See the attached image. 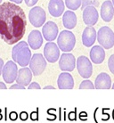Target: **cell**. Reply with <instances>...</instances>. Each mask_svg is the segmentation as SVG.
<instances>
[{"label": "cell", "mask_w": 114, "mask_h": 123, "mask_svg": "<svg viewBox=\"0 0 114 123\" xmlns=\"http://www.w3.org/2000/svg\"><path fill=\"white\" fill-rule=\"evenodd\" d=\"M27 18L21 6L12 2L0 5V37L8 45L19 42L26 31Z\"/></svg>", "instance_id": "obj_1"}, {"label": "cell", "mask_w": 114, "mask_h": 123, "mask_svg": "<svg viewBox=\"0 0 114 123\" xmlns=\"http://www.w3.org/2000/svg\"><path fill=\"white\" fill-rule=\"evenodd\" d=\"M12 61L17 62L22 67L28 66L32 58L29 44L25 41H22L15 45L12 49Z\"/></svg>", "instance_id": "obj_2"}, {"label": "cell", "mask_w": 114, "mask_h": 123, "mask_svg": "<svg viewBox=\"0 0 114 123\" xmlns=\"http://www.w3.org/2000/svg\"><path fill=\"white\" fill-rule=\"evenodd\" d=\"M57 45L62 52H71L76 45L75 35L70 31H62L57 37Z\"/></svg>", "instance_id": "obj_3"}, {"label": "cell", "mask_w": 114, "mask_h": 123, "mask_svg": "<svg viewBox=\"0 0 114 123\" xmlns=\"http://www.w3.org/2000/svg\"><path fill=\"white\" fill-rule=\"evenodd\" d=\"M97 40L104 49H111L114 46V32L110 27L103 26L97 32Z\"/></svg>", "instance_id": "obj_4"}, {"label": "cell", "mask_w": 114, "mask_h": 123, "mask_svg": "<svg viewBox=\"0 0 114 123\" xmlns=\"http://www.w3.org/2000/svg\"><path fill=\"white\" fill-rule=\"evenodd\" d=\"M29 20L30 22L36 28H39L43 26L46 20V12L40 6H34L29 12Z\"/></svg>", "instance_id": "obj_5"}, {"label": "cell", "mask_w": 114, "mask_h": 123, "mask_svg": "<svg viewBox=\"0 0 114 123\" xmlns=\"http://www.w3.org/2000/svg\"><path fill=\"white\" fill-rule=\"evenodd\" d=\"M46 67V60L45 56L41 54H35L32 55V58L30 62V69L31 70L33 75L39 76L43 73Z\"/></svg>", "instance_id": "obj_6"}, {"label": "cell", "mask_w": 114, "mask_h": 123, "mask_svg": "<svg viewBox=\"0 0 114 123\" xmlns=\"http://www.w3.org/2000/svg\"><path fill=\"white\" fill-rule=\"evenodd\" d=\"M77 69L79 75L84 79H88L92 76V62L86 56L81 55L77 59Z\"/></svg>", "instance_id": "obj_7"}, {"label": "cell", "mask_w": 114, "mask_h": 123, "mask_svg": "<svg viewBox=\"0 0 114 123\" xmlns=\"http://www.w3.org/2000/svg\"><path fill=\"white\" fill-rule=\"evenodd\" d=\"M18 67L16 65L15 62L8 61L3 68L2 76L5 82L7 84H12L14 80H16L18 76Z\"/></svg>", "instance_id": "obj_8"}, {"label": "cell", "mask_w": 114, "mask_h": 123, "mask_svg": "<svg viewBox=\"0 0 114 123\" xmlns=\"http://www.w3.org/2000/svg\"><path fill=\"white\" fill-rule=\"evenodd\" d=\"M44 56L50 63H54L60 59V48L57 44L54 42H47L44 47Z\"/></svg>", "instance_id": "obj_9"}, {"label": "cell", "mask_w": 114, "mask_h": 123, "mask_svg": "<svg viewBox=\"0 0 114 123\" xmlns=\"http://www.w3.org/2000/svg\"><path fill=\"white\" fill-rule=\"evenodd\" d=\"M77 66V61L75 56L71 53H63L59 59V67L62 71H74L75 67Z\"/></svg>", "instance_id": "obj_10"}, {"label": "cell", "mask_w": 114, "mask_h": 123, "mask_svg": "<svg viewBox=\"0 0 114 123\" xmlns=\"http://www.w3.org/2000/svg\"><path fill=\"white\" fill-rule=\"evenodd\" d=\"M58 32V26L55 22H52V21H49L46 23H45L43 29H42V35H43L44 38L48 42H52L55 38H57Z\"/></svg>", "instance_id": "obj_11"}, {"label": "cell", "mask_w": 114, "mask_h": 123, "mask_svg": "<svg viewBox=\"0 0 114 123\" xmlns=\"http://www.w3.org/2000/svg\"><path fill=\"white\" fill-rule=\"evenodd\" d=\"M99 14L96 6H86L83 10V21L87 26H94L98 22Z\"/></svg>", "instance_id": "obj_12"}, {"label": "cell", "mask_w": 114, "mask_h": 123, "mask_svg": "<svg viewBox=\"0 0 114 123\" xmlns=\"http://www.w3.org/2000/svg\"><path fill=\"white\" fill-rule=\"evenodd\" d=\"M57 85L60 89H72L74 87V80L71 73L63 71L59 75Z\"/></svg>", "instance_id": "obj_13"}, {"label": "cell", "mask_w": 114, "mask_h": 123, "mask_svg": "<svg viewBox=\"0 0 114 123\" xmlns=\"http://www.w3.org/2000/svg\"><path fill=\"white\" fill-rule=\"evenodd\" d=\"M97 33L94 27L87 26L82 33V43L86 47L92 46L96 40Z\"/></svg>", "instance_id": "obj_14"}, {"label": "cell", "mask_w": 114, "mask_h": 123, "mask_svg": "<svg viewBox=\"0 0 114 123\" xmlns=\"http://www.w3.org/2000/svg\"><path fill=\"white\" fill-rule=\"evenodd\" d=\"M114 16V6L111 0H106L101 6V17L106 22H110Z\"/></svg>", "instance_id": "obj_15"}, {"label": "cell", "mask_w": 114, "mask_h": 123, "mask_svg": "<svg viewBox=\"0 0 114 123\" xmlns=\"http://www.w3.org/2000/svg\"><path fill=\"white\" fill-rule=\"evenodd\" d=\"M48 11L53 17H60L64 12V2L62 0H50Z\"/></svg>", "instance_id": "obj_16"}, {"label": "cell", "mask_w": 114, "mask_h": 123, "mask_svg": "<svg viewBox=\"0 0 114 123\" xmlns=\"http://www.w3.org/2000/svg\"><path fill=\"white\" fill-rule=\"evenodd\" d=\"M43 35L39 31H31L28 37V43L31 49H39L41 46L43 45Z\"/></svg>", "instance_id": "obj_17"}, {"label": "cell", "mask_w": 114, "mask_h": 123, "mask_svg": "<svg viewBox=\"0 0 114 123\" xmlns=\"http://www.w3.org/2000/svg\"><path fill=\"white\" fill-rule=\"evenodd\" d=\"M90 59L96 64H101L105 59V51L102 46H94L90 50Z\"/></svg>", "instance_id": "obj_18"}, {"label": "cell", "mask_w": 114, "mask_h": 123, "mask_svg": "<svg viewBox=\"0 0 114 123\" xmlns=\"http://www.w3.org/2000/svg\"><path fill=\"white\" fill-rule=\"evenodd\" d=\"M32 71L30 69L27 67H23L20 69L18 71V76L16 79L17 84L22 85V86H29L32 80Z\"/></svg>", "instance_id": "obj_19"}, {"label": "cell", "mask_w": 114, "mask_h": 123, "mask_svg": "<svg viewBox=\"0 0 114 123\" xmlns=\"http://www.w3.org/2000/svg\"><path fill=\"white\" fill-rule=\"evenodd\" d=\"M95 86L96 89H110L112 86L110 75L105 72L99 74L95 81Z\"/></svg>", "instance_id": "obj_20"}, {"label": "cell", "mask_w": 114, "mask_h": 123, "mask_svg": "<svg viewBox=\"0 0 114 123\" xmlns=\"http://www.w3.org/2000/svg\"><path fill=\"white\" fill-rule=\"evenodd\" d=\"M62 24L64 28L68 30H72L76 27L77 25V16L74 12L71 10L64 12V14L62 16Z\"/></svg>", "instance_id": "obj_21"}, {"label": "cell", "mask_w": 114, "mask_h": 123, "mask_svg": "<svg viewBox=\"0 0 114 123\" xmlns=\"http://www.w3.org/2000/svg\"><path fill=\"white\" fill-rule=\"evenodd\" d=\"M65 5L67 8L71 11L78 10L82 6V0H65Z\"/></svg>", "instance_id": "obj_22"}, {"label": "cell", "mask_w": 114, "mask_h": 123, "mask_svg": "<svg viewBox=\"0 0 114 123\" xmlns=\"http://www.w3.org/2000/svg\"><path fill=\"white\" fill-rule=\"evenodd\" d=\"M96 86L93 84L92 81L88 80H83L79 85V89H95Z\"/></svg>", "instance_id": "obj_23"}, {"label": "cell", "mask_w": 114, "mask_h": 123, "mask_svg": "<svg viewBox=\"0 0 114 123\" xmlns=\"http://www.w3.org/2000/svg\"><path fill=\"white\" fill-rule=\"evenodd\" d=\"M99 6V0H82V6H81V9H85L86 6Z\"/></svg>", "instance_id": "obj_24"}, {"label": "cell", "mask_w": 114, "mask_h": 123, "mask_svg": "<svg viewBox=\"0 0 114 123\" xmlns=\"http://www.w3.org/2000/svg\"><path fill=\"white\" fill-rule=\"evenodd\" d=\"M108 67L112 74H114V54L109 57L108 60Z\"/></svg>", "instance_id": "obj_25"}, {"label": "cell", "mask_w": 114, "mask_h": 123, "mask_svg": "<svg viewBox=\"0 0 114 123\" xmlns=\"http://www.w3.org/2000/svg\"><path fill=\"white\" fill-rule=\"evenodd\" d=\"M68 118H69V120H71V121H74V120H77V109H76V108H75L74 111H71V112L68 114Z\"/></svg>", "instance_id": "obj_26"}, {"label": "cell", "mask_w": 114, "mask_h": 123, "mask_svg": "<svg viewBox=\"0 0 114 123\" xmlns=\"http://www.w3.org/2000/svg\"><path fill=\"white\" fill-rule=\"evenodd\" d=\"M30 119L33 121H37L38 120V109H37L36 111H32L30 113Z\"/></svg>", "instance_id": "obj_27"}, {"label": "cell", "mask_w": 114, "mask_h": 123, "mask_svg": "<svg viewBox=\"0 0 114 123\" xmlns=\"http://www.w3.org/2000/svg\"><path fill=\"white\" fill-rule=\"evenodd\" d=\"M41 87H40L39 84L37 83V82H32L29 85V89H40Z\"/></svg>", "instance_id": "obj_28"}, {"label": "cell", "mask_w": 114, "mask_h": 123, "mask_svg": "<svg viewBox=\"0 0 114 123\" xmlns=\"http://www.w3.org/2000/svg\"><path fill=\"white\" fill-rule=\"evenodd\" d=\"M106 110H107V108H105V109H102V120H103V121H107V120H109V119H110V114L109 113H106L105 111H106Z\"/></svg>", "instance_id": "obj_29"}, {"label": "cell", "mask_w": 114, "mask_h": 123, "mask_svg": "<svg viewBox=\"0 0 114 123\" xmlns=\"http://www.w3.org/2000/svg\"><path fill=\"white\" fill-rule=\"evenodd\" d=\"M29 118V114L26 112V111H22L21 113H20V119L22 121H25V120H27Z\"/></svg>", "instance_id": "obj_30"}, {"label": "cell", "mask_w": 114, "mask_h": 123, "mask_svg": "<svg viewBox=\"0 0 114 123\" xmlns=\"http://www.w3.org/2000/svg\"><path fill=\"white\" fill-rule=\"evenodd\" d=\"M9 119L11 120H12V121H14V120H17V119H18V114H17V112H16V111H12V112H10Z\"/></svg>", "instance_id": "obj_31"}, {"label": "cell", "mask_w": 114, "mask_h": 123, "mask_svg": "<svg viewBox=\"0 0 114 123\" xmlns=\"http://www.w3.org/2000/svg\"><path fill=\"white\" fill-rule=\"evenodd\" d=\"M37 1L38 0H24L26 6H34L37 3Z\"/></svg>", "instance_id": "obj_32"}, {"label": "cell", "mask_w": 114, "mask_h": 123, "mask_svg": "<svg viewBox=\"0 0 114 123\" xmlns=\"http://www.w3.org/2000/svg\"><path fill=\"white\" fill-rule=\"evenodd\" d=\"M78 117H79L80 120H83V121H86L87 120V113H86V111H81L78 115Z\"/></svg>", "instance_id": "obj_33"}, {"label": "cell", "mask_w": 114, "mask_h": 123, "mask_svg": "<svg viewBox=\"0 0 114 123\" xmlns=\"http://www.w3.org/2000/svg\"><path fill=\"white\" fill-rule=\"evenodd\" d=\"M10 89H25V86L20 84H15L10 86Z\"/></svg>", "instance_id": "obj_34"}, {"label": "cell", "mask_w": 114, "mask_h": 123, "mask_svg": "<svg viewBox=\"0 0 114 123\" xmlns=\"http://www.w3.org/2000/svg\"><path fill=\"white\" fill-rule=\"evenodd\" d=\"M4 61H3V59H1L0 58V75L2 74V72H3V68H4Z\"/></svg>", "instance_id": "obj_35"}, {"label": "cell", "mask_w": 114, "mask_h": 123, "mask_svg": "<svg viewBox=\"0 0 114 123\" xmlns=\"http://www.w3.org/2000/svg\"><path fill=\"white\" fill-rule=\"evenodd\" d=\"M7 87H6V84L4 83V82H0V89H6Z\"/></svg>", "instance_id": "obj_36"}, {"label": "cell", "mask_w": 114, "mask_h": 123, "mask_svg": "<svg viewBox=\"0 0 114 123\" xmlns=\"http://www.w3.org/2000/svg\"><path fill=\"white\" fill-rule=\"evenodd\" d=\"M9 1H11V2H12V3L14 4H21L22 3L23 0H9Z\"/></svg>", "instance_id": "obj_37"}, {"label": "cell", "mask_w": 114, "mask_h": 123, "mask_svg": "<svg viewBox=\"0 0 114 123\" xmlns=\"http://www.w3.org/2000/svg\"><path fill=\"white\" fill-rule=\"evenodd\" d=\"M44 89H54V87L53 86H46L44 87Z\"/></svg>", "instance_id": "obj_38"}, {"label": "cell", "mask_w": 114, "mask_h": 123, "mask_svg": "<svg viewBox=\"0 0 114 123\" xmlns=\"http://www.w3.org/2000/svg\"><path fill=\"white\" fill-rule=\"evenodd\" d=\"M3 119V113H2V111H1V109H0V120Z\"/></svg>", "instance_id": "obj_39"}, {"label": "cell", "mask_w": 114, "mask_h": 123, "mask_svg": "<svg viewBox=\"0 0 114 123\" xmlns=\"http://www.w3.org/2000/svg\"><path fill=\"white\" fill-rule=\"evenodd\" d=\"M112 118H113V120H114V110L112 111Z\"/></svg>", "instance_id": "obj_40"}, {"label": "cell", "mask_w": 114, "mask_h": 123, "mask_svg": "<svg viewBox=\"0 0 114 123\" xmlns=\"http://www.w3.org/2000/svg\"><path fill=\"white\" fill-rule=\"evenodd\" d=\"M111 88H112V89H114V83H113V85H112V86H111Z\"/></svg>", "instance_id": "obj_41"}, {"label": "cell", "mask_w": 114, "mask_h": 123, "mask_svg": "<svg viewBox=\"0 0 114 123\" xmlns=\"http://www.w3.org/2000/svg\"><path fill=\"white\" fill-rule=\"evenodd\" d=\"M111 2H112V4H113V6H114V0H111Z\"/></svg>", "instance_id": "obj_42"}, {"label": "cell", "mask_w": 114, "mask_h": 123, "mask_svg": "<svg viewBox=\"0 0 114 123\" xmlns=\"http://www.w3.org/2000/svg\"><path fill=\"white\" fill-rule=\"evenodd\" d=\"M2 1H3V0H0V4H1V2H2Z\"/></svg>", "instance_id": "obj_43"}]
</instances>
